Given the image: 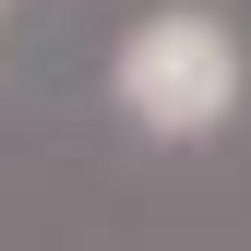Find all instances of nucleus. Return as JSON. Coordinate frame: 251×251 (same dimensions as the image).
Segmentation results:
<instances>
[{"label":"nucleus","mask_w":251,"mask_h":251,"mask_svg":"<svg viewBox=\"0 0 251 251\" xmlns=\"http://www.w3.org/2000/svg\"><path fill=\"white\" fill-rule=\"evenodd\" d=\"M120 108L144 120V132H168V144H192L215 132V120L239 108V36L215 12H155L120 36Z\"/></svg>","instance_id":"obj_1"}]
</instances>
